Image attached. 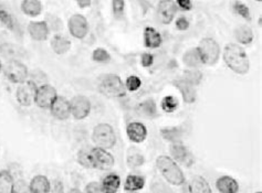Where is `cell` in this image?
<instances>
[{"label":"cell","mask_w":262,"mask_h":193,"mask_svg":"<svg viewBox=\"0 0 262 193\" xmlns=\"http://www.w3.org/2000/svg\"><path fill=\"white\" fill-rule=\"evenodd\" d=\"M80 165L92 169L109 170L114 166V157L105 149L95 147L92 149H82L78 154Z\"/></svg>","instance_id":"obj_1"},{"label":"cell","mask_w":262,"mask_h":193,"mask_svg":"<svg viewBox=\"0 0 262 193\" xmlns=\"http://www.w3.org/2000/svg\"><path fill=\"white\" fill-rule=\"evenodd\" d=\"M223 61L228 68L237 74H246L249 71V58L243 48L239 44L230 43L223 50Z\"/></svg>","instance_id":"obj_2"},{"label":"cell","mask_w":262,"mask_h":193,"mask_svg":"<svg viewBox=\"0 0 262 193\" xmlns=\"http://www.w3.org/2000/svg\"><path fill=\"white\" fill-rule=\"evenodd\" d=\"M156 165L160 173L168 183L173 186H181L185 182L184 174L174 159L168 156H160L156 160Z\"/></svg>","instance_id":"obj_3"},{"label":"cell","mask_w":262,"mask_h":193,"mask_svg":"<svg viewBox=\"0 0 262 193\" xmlns=\"http://www.w3.org/2000/svg\"><path fill=\"white\" fill-rule=\"evenodd\" d=\"M98 89L106 97H120L125 94L122 79L115 74H104L99 77Z\"/></svg>","instance_id":"obj_4"},{"label":"cell","mask_w":262,"mask_h":193,"mask_svg":"<svg viewBox=\"0 0 262 193\" xmlns=\"http://www.w3.org/2000/svg\"><path fill=\"white\" fill-rule=\"evenodd\" d=\"M92 140L97 147L102 149H111L116 142V136L109 124H99L95 126L92 134Z\"/></svg>","instance_id":"obj_5"},{"label":"cell","mask_w":262,"mask_h":193,"mask_svg":"<svg viewBox=\"0 0 262 193\" xmlns=\"http://www.w3.org/2000/svg\"><path fill=\"white\" fill-rule=\"evenodd\" d=\"M198 52L201 54V58L203 64L213 65L218 61L220 57V48L219 44L211 38H205L201 41L198 45Z\"/></svg>","instance_id":"obj_6"},{"label":"cell","mask_w":262,"mask_h":193,"mask_svg":"<svg viewBox=\"0 0 262 193\" xmlns=\"http://www.w3.org/2000/svg\"><path fill=\"white\" fill-rule=\"evenodd\" d=\"M6 77L12 83L21 84L28 77V69L22 62L18 60H10L3 69Z\"/></svg>","instance_id":"obj_7"},{"label":"cell","mask_w":262,"mask_h":193,"mask_svg":"<svg viewBox=\"0 0 262 193\" xmlns=\"http://www.w3.org/2000/svg\"><path fill=\"white\" fill-rule=\"evenodd\" d=\"M36 83L32 81H24L17 90V100L18 103L24 107H29L35 102L36 93H37Z\"/></svg>","instance_id":"obj_8"},{"label":"cell","mask_w":262,"mask_h":193,"mask_svg":"<svg viewBox=\"0 0 262 193\" xmlns=\"http://www.w3.org/2000/svg\"><path fill=\"white\" fill-rule=\"evenodd\" d=\"M57 91L53 86L48 85H41L37 89L35 103L38 105L40 108H50L52 103L55 102L57 98Z\"/></svg>","instance_id":"obj_9"},{"label":"cell","mask_w":262,"mask_h":193,"mask_svg":"<svg viewBox=\"0 0 262 193\" xmlns=\"http://www.w3.org/2000/svg\"><path fill=\"white\" fill-rule=\"evenodd\" d=\"M70 106H71L72 116L78 120L84 119L90 114L91 103L85 96H74L71 99V102H70Z\"/></svg>","instance_id":"obj_10"},{"label":"cell","mask_w":262,"mask_h":193,"mask_svg":"<svg viewBox=\"0 0 262 193\" xmlns=\"http://www.w3.org/2000/svg\"><path fill=\"white\" fill-rule=\"evenodd\" d=\"M177 12V6L173 0H161L157 7V18L163 24H168L173 21Z\"/></svg>","instance_id":"obj_11"},{"label":"cell","mask_w":262,"mask_h":193,"mask_svg":"<svg viewBox=\"0 0 262 193\" xmlns=\"http://www.w3.org/2000/svg\"><path fill=\"white\" fill-rule=\"evenodd\" d=\"M69 31L77 39H83L89 32V23L82 15H74L69 20Z\"/></svg>","instance_id":"obj_12"},{"label":"cell","mask_w":262,"mask_h":193,"mask_svg":"<svg viewBox=\"0 0 262 193\" xmlns=\"http://www.w3.org/2000/svg\"><path fill=\"white\" fill-rule=\"evenodd\" d=\"M51 114L59 120H65L71 115V106L70 102L63 96H57L55 102L52 103L51 106Z\"/></svg>","instance_id":"obj_13"},{"label":"cell","mask_w":262,"mask_h":193,"mask_svg":"<svg viewBox=\"0 0 262 193\" xmlns=\"http://www.w3.org/2000/svg\"><path fill=\"white\" fill-rule=\"evenodd\" d=\"M170 154H172L175 160L181 163V165L188 168L193 166V156H191V154L188 152V149H187L184 145H181V142H175V144L172 145V147H170Z\"/></svg>","instance_id":"obj_14"},{"label":"cell","mask_w":262,"mask_h":193,"mask_svg":"<svg viewBox=\"0 0 262 193\" xmlns=\"http://www.w3.org/2000/svg\"><path fill=\"white\" fill-rule=\"evenodd\" d=\"M29 35L33 40L44 41L49 36V27L44 21H32L28 27Z\"/></svg>","instance_id":"obj_15"},{"label":"cell","mask_w":262,"mask_h":193,"mask_svg":"<svg viewBox=\"0 0 262 193\" xmlns=\"http://www.w3.org/2000/svg\"><path fill=\"white\" fill-rule=\"evenodd\" d=\"M127 136L133 142H136V144H140V142H143L146 139L147 136V129L143 124L139 123V121H135V123L128 124L126 128Z\"/></svg>","instance_id":"obj_16"},{"label":"cell","mask_w":262,"mask_h":193,"mask_svg":"<svg viewBox=\"0 0 262 193\" xmlns=\"http://www.w3.org/2000/svg\"><path fill=\"white\" fill-rule=\"evenodd\" d=\"M175 86H177V89L182 95V98L186 103L191 104L196 100V91H195L194 86L191 84L187 83L184 79H178V81L174 82Z\"/></svg>","instance_id":"obj_17"},{"label":"cell","mask_w":262,"mask_h":193,"mask_svg":"<svg viewBox=\"0 0 262 193\" xmlns=\"http://www.w3.org/2000/svg\"><path fill=\"white\" fill-rule=\"evenodd\" d=\"M216 187H217L218 191L222 193H237L239 191V184L234 178L228 177V175H223V177L219 178L216 182Z\"/></svg>","instance_id":"obj_18"},{"label":"cell","mask_w":262,"mask_h":193,"mask_svg":"<svg viewBox=\"0 0 262 193\" xmlns=\"http://www.w3.org/2000/svg\"><path fill=\"white\" fill-rule=\"evenodd\" d=\"M29 187H30L31 193H49L50 190H51L49 180L44 175H36L31 180Z\"/></svg>","instance_id":"obj_19"},{"label":"cell","mask_w":262,"mask_h":193,"mask_svg":"<svg viewBox=\"0 0 262 193\" xmlns=\"http://www.w3.org/2000/svg\"><path fill=\"white\" fill-rule=\"evenodd\" d=\"M144 42L146 48L156 49L161 47V36L159 31H156L154 28L147 27L144 31Z\"/></svg>","instance_id":"obj_20"},{"label":"cell","mask_w":262,"mask_h":193,"mask_svg":"<svg viewBox=\"0 0 262 193\" xmlns=\"http://www.w3.org/2000/svg\"><path fill=\"white\" fill-rule=\"evenodd\" d=\"M121 179L118 174H111L103 179L102 192L103 193H116L120 188Z\"/></svg>","instance_id":"obj_21"},{"label":"cell","mask_w":262,"mask_h":193,"mask_svg":"<svg viewBox=\"0 0 262 193\" xmlns=\"http://www.w3.org/2000/svg\"><path fill=\"white\" fill-rule=\"evenodd\" d=\"M189 192L190 193H211V189L209 183L206 181L201 175L191 179L189 183Z\"/></svg>","instance_id":"obj_22"},{"label":"cell","mask_w":262,"mask_h":193,"mask_svg":"<svg viewBox=\"0 0 262 193\" xmlns=\"http://www.w3.org/2000/svg\"><path fill=\"white\" fill-rule=\"evenodd\" d=\"M51 47L57 54H64L71 48V42H70L65 37L57 35L52 38Z\"/></svg>","instance_id":"obj_23"},{"label":"cell","mask_w":262,"mask_h":193,"mask_svg":"<svg viewBox=\"0 0 262 193\" xmlns=\"http://www.w3.org/2000/svg\"><path fill=\"white\" fill-rule=\"evenodd\" d=\"M21 10L24 15L36 17L42 11V5L39 0H23L21 3Z\"/></svg>","instance_id":"obj_24"},{"label":"cell","mask_w":262,"mask_h":193,"mask_svg":"<svg viewBox=\"0 0 262 193\" xmlns=\"http://www.w3.org/2000/svg\"><path fill=\"white\" fill-rule=\"evenodd\" d=\"M137 111H139L140 115H142L143 117H146V118H152V117H155L157 114L156 103L154 102L153 99L144 100L143 103H141L139 105Z\"/></svg>","instance_id":"obj_25"},{"label":"cell","mask_w":262,"mask_h":193,"mask_svg":"<svg viewBox=\"0 0 262 193\" xmlns=\"http://www.w3.org/2000/svg\"><path fill=\"white\" fill-rule=\"evenodd\" d=\"M235 37L241 44H249L253 40V32L248 26H240L236 29Z\"/></svg>","instance_id":"obj_26"},{"label":"cell","mask_w":262,"mask_h":193,"mask_svg":"<svg viewBox=\"0 0 262 193\" xmlns=\"http://www.w3.org/2000/svg\"><path fill=\"white\" fill-rule=\"evenodd\" d=\"M184 62L186 65L190 66V68H198V66L203 64L202 58H201V54H199L197 48L191 49L185 53Z\"/></svg>","instance_id":"obj_27"},{"label":"cell","mask_w":262,"mask_h":193,"mask_svg":"<svg viewBox=\"0 0 262 193\" xmlns=\"http://www.w3.org/2000/svg\"><path fill=\"white\" fill-rule=\"evenodd\" d=\"M145 181L142 177H139V175H133L130 174L126 178L125 181V186H124V189L126 191H137L141 190V189L144 188Z\"/></svg>","instance_id":"obj_28"},{"label":"cell","mask_w":262,"mask_h":193,"mask_svg":"<svg viewBox=\"0 0 262 193\" xmlns=\"http://www.w3.org/2000/svg\"><path fill=\"white\" fill-rule=\"evenodd\" d=\"M14 181L8 170L0 171V193H10Z\"/></svg>","instance_id":"obj_29"},{"label":"cell","mask_w":262,"mask_h":193,"mask_svg":"<svg viewBox=\"0 0 262 193\" xmlns=\"http://www.w3.org/2000/svg\"><path fill=\"white\" fill-rule=\"evenodd\" d=\"M161 136H163L165 140L173 142V144H175V142H180V140H181V133L180 131V128L166 127V128L161 129Z\"/></svg>","instance_id":"obj_30"},{"label":"cell","mask_w":262,"mask_h":193,"mask_svg":"<svg viewBox=\"0 0 262 193\" xmlns=\"http://www.w3.org/2000/svg\"><path fill=\"white\" fill-rule=\"evenodd\" d=\"M0 21H1L2 24L10 29V30H15L16 28V21L14 16H12L9 11L6 10L5 8L0 7Z\"/></svg>","instance_id":"obj_31"},{"label":"cell","mask_w":262,"mask_h":193,"mask_svg":"<svg viewBox=\"0 0 262 193\" xmlns=\"http://www.w3.org/2000/svg\"><path fill=\"white\" fill-rule=\"evenodd\" d=\"M202 78V74L201 71L189 70V71H186V72L184 73V78L182 79L194 86V85H197V84L201 83Z\"/></svg>","instance_id":"obj_32"},{"label":"cell","mask_w":262,"mask_h":193,"mask_svg":"<svg viewBox=\"0 0 262 193\" xmlns=\"http://www.w3.org/2000/svg\"><path fill=\"white\" fill-rule=\"evenodd\" d=\"M178 107V100L174 96H166L161 100V108L166 113H173Z\"/></svg>","instance_id":"obj_33"},{"label":"cell","mask_w":262,"mask_h":193,"mask_svg":"<svg viewBox=\"0 0 262 193\" xmlns=\"http://www.w3.org/2000/svg\"><path fill=\"white\" fill-rule=\"evenodd\" d=\"M10 193H31L30 187L24 180H17L14 182Z\"/></svg>","instance_id":"obj_34"},{"label":"cell","mask_w":262,"mask_h":193,"mask_svg":"<svg viewBox=\"0 0 262 193\" xmlns=\"http://www.w3.org/2000/svg\"><path fill=\"white\" fill-rule=\"evenodd\" d=\"M92 58L95 61V62H100V63H105V62H109L110 61V54L109 52L106 51V50L104 49H97L94 50L93 52V56H92Z\"/></svg>","instance_id":"obj_35"},{"label":"cell","mask_w":262,"mask_h":193,"mask_svg":"<svg viewBox=\"0 0 262 193\" xmlns=\"http://www.w3.org/2000/svg\"><path fill=\"white\" fill-rule=\"evenodd\" d=\"M234 10L238 14L239 16L243 17L246 20H250L251 16H250V11H249V8L244 5L242 2L236 1L234 3Z\"/></svg>","instance_id":"obj_36"},{"label":"cell","mask_w":262,"mask_h":193,"mask_svg":"<svg viewBox=\"0 0 262 193\" xmlns=\"http://www.w3.org/2000/svg\"><path fill=\"white\" fill-rule=\"evenodd\" d=\"M142 85V81H141L140 77H135V75H132V77H128L125 83V87L130 91H137Z\"/></svg>","instance_id":"obj_37"},{"label":"cell","mask_w":262,"mask_h":193,"mask_svg":"<svg viewBox=\"0 0 262 193\" xmlns=\"http://www.w3.org/2000/svg\"><path fill=\"white\" fill-rule=\"evenodd\" d=\"M127 163H128V166L132 168L140 167L144 163V158L142 154H133L132 156L127 158Z\"/></svg>","instance_id":"obj_38"},{"label":"cell","mask_w":262,"mask_h":193,"mask_svg":"<svg viewBox=\"0 0 262 193\" xmlns=\"http://www.w3.org/2000/svg\"><path fill=\"white\" fill-rule=\"evenodd\" d=\"M124 7H125L124 0H113V11L116 16L120 17L123 14Z\"/></svg>","instance_id":"obj_39"},{"label":"cell","mask_w":262,"mask_h":193,"mask_svg":"<svg viewBox=\"0 0 262 193\" xmlns=\"http://www.w3.org/2000/svg\"><path fill=\"white\" fill-rule=\"evenodd\" d=\"M85 193H103L102 188L98 182H90L85 188Z\"/></svg>","instance_id":"obj_40"},{"label":"cell","mask_w":262,"mask_h":193,"mask_svg":"<svg viewBox=\"0 0 262 193\" xmlns=\"http://www.w3.org/2000/svg\"><path fill=\"white\" fill-rule=\"evenodd\" d=\"M176 27L177 29H180V30H187V29H188L189 27V22H188V20H187L185 17H181L180 19H177L176 21Z\"/></svg>","instance_id":"obj_41"},{"label":"cell","mask_w":262,"mask_h":193,"mask_svg":"<svg viewBox=\"0 0 262 193\" xmlns=\"http://www.w3.org/2000/svg\"><path fill=\"white\" fill-rule=\"evenodd\" d=\"M154 58L152 54L149 53H144L142 56V65L145 66V68H148V66H151L153 64Z\"/></svg>","instance_id":"obj_42"},{"label":"cell","mask_w":262,"mask_h":193,"mask_svg":"<svg viewBox=\"0 0 262 193\" xmlns=\"http://www.w3.org/2000/svg\"><path fill=\"white\" fill-rule=\"evenodd\" d=\"M177 3L182 10H190L191 7H193L190 0H177Z\"/></svg>","instance_id":"obj_43"},{"label":"cell","mask_w":262,"mask_h":193,"mask_svg":"<svg viewBox=\"0 0 262 193\" xmlns=\"http://www.w3.org/2000/svg\"><path fill=\"white\" fill-rule=\"evenodd\" d=\"M77 2L80 8H87V7L91 6L92 0H77Z\"/></svg>","instance_id":"obj_44"},{"label":"cell","mask_w":262,"mask_h":193,"mask_svg":"<svg viewBox=\"0 0 262 193\" xmlns=\"http://www.w3.org/2000/svg\"><path fill=\"white\" fill-rule=\"evenodd\" d=\"M53 191H55L56 193H63V187H62V183L60 181H56L55 182Z\"/></svg>","instance_id":"obj_45"},{"label":"cell","mask_w":262,"mask_h":193,"mask_svg":"<svg viewBox=\"0 0 262 193\" xmlns=\"http://www.w3.org/2000/svg\"><path fill=\"white\" fill-rule=\"evenodd\" d=\"M69 193H82L79 189H71V190L69 191Z\"/></svg>","instance_id":"obj_46"},{"label":"cell","mask_w":262,"mask_h":193,"mask_svg":"<svg viewBox=\"0 0 262 193\" xmlns=\"http://www.w3.org/2000/svg\"><path fill=\"white\" fill-rule=\"evenodd\" d=\"M0 72H1V63H0Z\"/></svg>","instance_id":"obj_47"},{"label":"cell","mask_w":262,"mask_h":193,"mask_svg":"<svg viewBox=\"0 0 262 193\" xmlns=\"http://www.w3.org/2000/svg\"><path fill=\"white\" fill-rule=\"evenodd\" d=\"M257 193H262V192H261V191H259V192H257Z\"/></svg>","instance_id":"obj_48"},{"label":"cell","mask_w":262,"mask_h":193,"mask_svg":"<svg viewBox=\"0 0 262 193\" xmlns=\"http://www.w3.org/2000/svg\"><path fill=\"white\" fill-rule=\"evenodd\" d=\"M257 1H261V0H257Z\"/></svg>","instance_id":"obj_49"},{"label":"cell","mask_w":262,"mask_h":193,"mask_svg":"<svg viewBox=\"0 0 262 193\" xmlns=\"http://www.w3.org/2000/svg\"><path fill=\"white\" fill-rule=\"evenodd\" d=\"M131 193H134V192H131Z\"/></svg>","instance_id":"obj_50"}]
</instances>
